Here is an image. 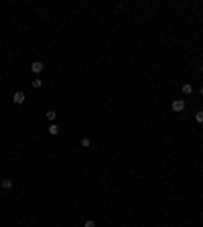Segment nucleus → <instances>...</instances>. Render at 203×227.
I'll return each instance as SVG.
<instances>
[{"label": "nucleus", "instance_id": "obj_1", "mask_svg": "<svg viewBox=\"0 0 203 227\" xmlns=\"http://www.w3.org/2000/svg\"><path fill=\"white\" fill-rule=\"evenodd\" d=\"M12 102H14L16 106H23V103L27 102V95H24L23 91H14V95H12Z\"/></svg>", "mask_w": 203, "mask_h": 227}, {"label": "nucleus", "instance_id": "obj_2", "mask_svg": "<svg viewBox=\"0 0 203 227\" xmlns=\"http://www.w3.org/2000/svg\"><path fill=\"white\" fill-rule=\"evenodd\" d=\"M43 69H45V65H43L41 61H33V63H31V71H33L35 75H39Z\"/></svg>", "mask_w": 203, "mask_h": 227}, {"label": "nucleus", "instance_id": "obj_3", "mask_svg": "<svg viewBox=\"0 0 203 227\" xmlns=\"http://www.w3.org/2000/svg\"><path fill=\"white\" fill-rule=\"evenodd\" d=\"M185 110V99H175L173 102V111H183Z\"/></svg>", "mask_w": 203, "mask_h": 227}, {"label": "nucleus", "instance_id": "obj_4", "mask_svg": "<svg viewBox=\"0 0 203 227\" xmlns=\"http://www.w3.org/2000/svg\"><path fill=\"white\" fill-rule=\"evenodd\" d=\"M0 187L4 188V191H10V188L14 187V183H12V179H2L0 180Z\"/></svg>", "mask_w": 203, "mask_h": 227}, {"label": "nucleus", "instance_id": "obj_5", "mask_svg": "<svg viewBox=\"0 0 203 227\" xmlns=\"http://www.w3.org/2000/svg\"><path fill=\"white\" fill-rule=\"evenodd\" d=\"M47 132H49V134H51V136H57V134H59V126H57V124H55V122H53V124H51V126H49V128H47Z\"/></svg>", "mask_w": 203, "mask_h": 227}, {"label": "nucleus", "instance_id": "obj_6", "mask_svg": "<svg viewBox=\"0 0 203 227\" xmlns=\"http://www.w3.org/2000/svg\"><path fill=\"white\" fill-rule=\"evenodd\" d=\"M45 118H47V120L51 122V124H53V122H55V118H57V114H55L53 110H47V111H45Z\"/></svg>", "mask_w": 203, "mask_h": 227}, {"label": "nucleus", "instance_id": "obj_7", "mask_svg": "<svg viewBox=\"0 0 203 227\" xmlns=\"http://www.w3.org/2000/svg\"><path fill=\"white\" fill-rule=\"evenodd\" d=\"M183 93L185 95H191V93H193V85H191V83H183Z\"/></svg>", "mask_w": 203, "mask_h": 227}, {"label": "nucleus", "instance_id": "obj_8", "mask_svg": "<svg viewBox=\"0 0 203 227\" xmlns=\"http://www.w3.org/2000/svg\"><path fill=\"white\" fill-rule=\"evenodd\" d=\"M31 85H33V89H41V87H43V79H33V81H31Z\"/></svg>", "mask_w": 203, "mask_h": 227}, {"label": "nucleus", "instance_id": "obj_9", "mask_svg": "<svg viewBox=\"0 0 203 227\" xmlns=\"http://www.w3.org/2000/svg\"><path fill=\"white\" fill-rule=\"evenodd\" d=\"M195 122H197V124H203V110H199L197 114H195Z\"/></svg>", "mask_w": 203, "mask_h": 227}, {"label": "nucleus", "instance_id": "obj_10", "mask_svg": "<svg viewBox=\"0 0 203 227\" xmlns=\"http://www.w3.org/2000/svg\"><path fill=\"white\" fill-rule=\"evenodd\" d=\"M81 146L89 148V146H92V140H89V138H81Z\"/></svg>", "mask_w": 203, "mask_h": 227}, {"label": "nucleus", "instance_id": "obj_11", "mask_svg": "<svg viewBox=\"0 0 203 227\" xmlns=\"http://www.w3.org/2000/svg\"><path fill=\"white\" fill-rule=\"evenodd\" d=\"M83 227H96V221H93V219H87V221H85V225H83Z\"/></svg>", "mask_w": 203, "mask_h": 227}, {"label": "nucleus", "instance_id": "obj_12", "mask_svg": "<svg viewBox=\"0 0 203 227\" xmlns=\"http://www.w3.org/2000/svg\"><path fill=\"white\" fill-rule=\"evenodd\" d=\"M199 93H201V95H203V85H201V87H199Z\"/></svg>", "mask_w": 203, "mask_h": 227}, {"label": "nucleus", "instance_id": "obj_13", "mask_svg": "<svg viewBox=\"0 0 203 227\" xmlns=\"http://www.w3.org/2000/svg\"><path fill=\"white\" fill-rule=\"evenodd\" d=\"M199 69H201V73H203V65H201V67H199Z\"/></svg>", "mask_w": 203, "mask_h": 227}]
</instances>
